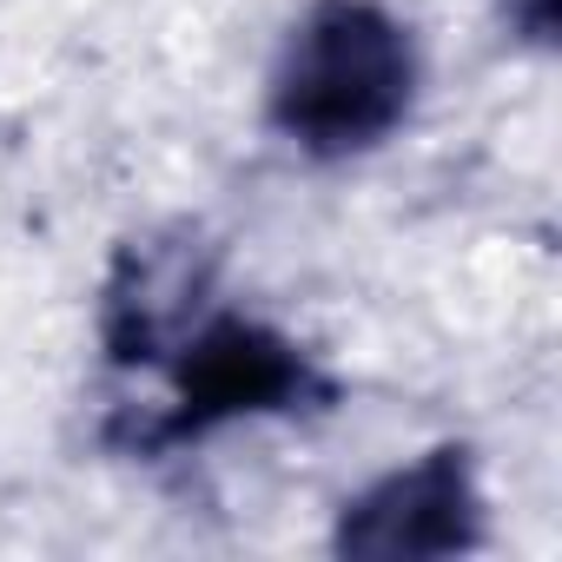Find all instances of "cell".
I'll return each mask as SVG.
<instances>
[{"instance_id":"cell-1","label":"cell","mask_w":562,"mask_h":562,"mask_svg":"<svg viewBox=\"0 0 562 562\" xmlns=\"http://www.w3.org/2000/svg\"><path fill=\"white\" fill-rule=\"evenodd\" d=\"M417 100V41L378 0H318L271 74V126L312 159L384 146Z\"/></svg>"},{"instance_id":"cell-2","label":"cell","mask_w":562,"mask_h":562,"mask_svg":"<svg viewBox=\"0 0 562 562\" xmlns=\"http://www.w3.org/2000/svg\"><path fill=\"white\" fill-rule=\"evenodd\" d=\"M146 364H172V397L159 404L153 424L126 437L139 457L186 450L251 417H305L338 397V384L318 371L305 345H292L285 331H271L245 312H212L199 325H179Z\"/></svg>"},{"instance_id":"cell-3","label":"cell","mask_w":562,"mask_h":562,"mask_svg":"<svg viewBox=\"0 0 562 562\" xmlns=\"http://www.w3.org/2000/svg\"><path fill=\"white\" fill-rule=\"evenodd\" d=\"M483 542V490L463 443H437L417 463H397L338 509L331 549L358 562H424L463 555Z\"/></svg>"},{"instance_id":"cell-4","label":"cell","mask_w":562,"mask_h":562,"mask_svg":"<svg viewBox=\"0 0 562 562\" xmlns=\"http://www.w3.org/2000/svg\"><path fill=\"white\" fill-rule=\"evenodd\" d=\"M503 14H509V27H516L522 41L549 47L555 27H562V0H503Z\"/></svg>"}]
</instances>
